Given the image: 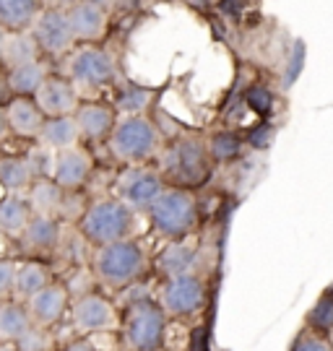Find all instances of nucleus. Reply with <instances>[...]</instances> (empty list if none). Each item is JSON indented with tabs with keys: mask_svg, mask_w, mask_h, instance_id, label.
Wrapping results in <instances>:
<instances>
[{
	"mask_svg": "<svg viewBox=\"0 0 333 351\" xmlns=\"http://www.w3.org/2000/svg\"><path fill=\"white\" fill-rule=\"evenodd\" d=\"M133 224H136V213L130 211L125 203H120L117 198H102V201H94L84 211L78 229H81L87 242L104 247L112 242L130 239Z\"/></svg>",
	"mask_w": 333,
	"mask_h": 351,
	"instance_id": "nucleus-1",
	"label": "nucleus"
},
{
	"mask_svg": "<svg viewBox=\"0 0 333 351\" xmlns=\"http://www.w3.org/2000/svg\"><path fill=\"white\" fill-rule=\"evenodd\" d=\"M143 268H146V255L136 239H123V242L97 247V255H94V274L110 289L128 287L143 274Z\"/></svg>",
	"mask_w": 333,
	"mask_h": 351,
	"instance_id": "nucleus-2",
	"label": "nucleus"
},
{
	"mask_svg": "<svg viewBox=\"0 0 333 351\" xmlns=\"http://www.w3.org/2000/svg\"><path fill=\"white\" fill-rule=\"evenodd\" d=\"M151 224L167 239H180L187 237L193 232L198 221V203L196 198L183 188H167L154 206L148 208Z\"/></svg>",
	"mask_w": 333,
	"mask_h": 351,
	"instance_id": "nucleus-3",
	"label": "nucleus"
},
{
	"mask_svg": "<svg viewBox=\"0 0 333 351\" xmlns=\"http://www.w3.org/2000/svg\"><path fill=\"white\" fill-rule=\"evenodd\" d=\"M159 149V133L154 123L138 114V117H120L110 133V151L115 159L125 164H141L151 159Z\"/></svg>",
	"mask_w": 333,
	"mask_h": 351,
	"instance_id": "nucleus-4",
	"label": "nucleus"
},
{
	"mask_svg": "<svg viewBox=\"0 0 333 351\" xmlns=\"http://www.w3.org/2000/svg\"><path fill=\"white\" fill-rule=\"evenodd\" d=\"M167 315L157 302L138 300L125 315V343L130 351H157L164 341Z\"/></svg>",
	"mask_w": 333,
	"mask_h": 351,
	"instance_id": "nucleus-5",
	"label": "nucleus"
},
{
	"mask_svg": "<svg viewBox=\"0 0 333 351\" xmlns=\"http://www.w3.org/2000/svg\"><path fill=\"white\" fill-rule=\"evenodd\" d=\"M65 78L81 88H102L115 84L117 78V63L107 50L84 45L71 52L65 63Z\"/></svg>",
	"mask_w": 333,
	"mask_h": 351,
	"instance_id": "nucleus-6",
	"label": "nucleus"
},
{
	"mask_svg": "<svg viewBox=\"0 0 333 351\" xmlns=\"http://www.w3.org/2000/svg\"><path fill=\"white\" fill-rule=\"evenodd\" d=\"M117 185H120L117 201L125 203L133 213L148 211V208L154 206V201L167 190L159 172L146 169V167H130V169L120 177Z\"/></svg>",
	"mask_w": 333,
	"mask_h": 351,
	"instance_id": "nucleus-7",
	"label": "nucleus"
},
{
	"mask_svg": "<svg viewBox=\"0 0 333 351\" xmlns=\"http://www.w3.org/2000/svg\"><path fill=\"white\" fill-rule=\"evenodd\" d=\"M32 37L39 45V50L47 55H65L73 50L76 39L65 8H42L32 26Z\"/></svg>",
	"mask_w": 333,
	"mask_h": 351,
	"instance_id": "nucleus-8",
	"label": "nucleus"
},
{
	"mask_svg": "<svg viewBox=\"0 0 333 351\" xmlns=\"http://www.w3.org/2000/svg\"><path fill=\"white\" fill-rule=\"evenodd\" d=\"M203 300H206V284L196 274H190V276L167 278V284L161 289L159 307L164 310V315L185 317L200 310Z\"/></svg>",
	"mask_w": 333,
	"mask_h": 351,
	"instance_id": "nucleus-9",
	"label": "nucleus"
},
{
	"mask_svg": "<svg viewBox=\"0 0 333 351\" xmlns=\"http://www.w3.org/2000/svg\"><path fill=\"white\" fill-rule=\"evenodd\" d=\"M32 99L47 120L49 117H68L78 110V91L68 78H60V75H49Z\"/></svg>",
	"mask_w": 333,
	"mask_h": 351,
	"instance_id": "nucleus-10",
	"label": "nucleus"
},
{
	"mask_svg": "<svg viewBox=\"0 0 333 351\" xmlns=\"http://www.w3.org/2000/svg\"><path fill=\"white\" fill-rule=\"evenodd\" d=\"M91 175V156L87 149L73 146V149L55 151L52 159V175L49 180L65 193V190H78Z\"/></svg>",
	"mask_w": 333,
	"mask_h": 351,
	"instance_id": "nucleus-11",
	"label": "nucleus"
},
{
	"mask_svg": "<svg viewBox=\"0 0 333 351\" xmlns=\"http://www.w3.org/2000/svg\"><path fill=\"white\" fill-rule=\"evenodd\" d=\"M73 326L81 333H104L115 326V307L102 294H81L71 307Z\"/></svg>",
	"mask_w": 333,
	"mask_h": 351,
	"instance_id": "nucleus-12",
	"label": "nucleus"
},
{
	"mask_svg": "<svg viewBox=\"0 0 333 351\" xmlns=\"http://www.w3.org/2000/svg\"><path fill=\"white\" fill-rule=\"evenodd\" d=\"M65 16H68L73 39H81V42H97V39H102L104 32H107V21H110L107 8L102 3H94V0L71 3L65 8Z\"/></svg>",
	"mask_w": 333,
	"mask_h": 351,
	"instance_id": "nucleus-13",
	"label": "nucleus"
},
{
	"mask_svg": "<svg viewBox=\"0 0 333 351\" xmlns=\"http://www.w3.org/2000/svg\"><path fill=\"white\" fill-rule=\"evenodd\" d=\"M24 307L29 320H32V326L49 328L55 326V323H60L62 315L68 313V291L60 284H47L32 300H26Z\"/></svg>",
	"mask_w": 333,
	"mask_h": 351,
	"instance_id": "nucleus-14",
	"label": "nucleus"
},
{
	"mask_svg": "<svg viewBox=\"0 0 333 351\" xmlns=\"http://www.w3.org/2000/svg\"><path fill=\"white\" fill-rule=\"evenodd\" d=\"M5 125L11 133L21 136V138H39L42 125H45V114L39 112V107L34 104V99H26V97H13L5 107Z\"/></svg>",
	"mask_w": 333,
	"mask_h": 351,
	"instance_id": "nucleus-15",
	"label": "nucleus"
},
{
	"mask_svg": "<svg viewBox=\"0 0 333 351\" xmlns=\"http://www.w3.org/2000/svg\"><path fill=\"white\" fill-rule=\"evenodd\" d=\"M73 120L78 125L81 138L89 141H102L110 138L112 128H115V110L107 104H97V101H89V104H78V110L73 112Z\"/></svg>",
	"mask_w": 333,
	"mask_h": 351,
	"instance_id": "nucleus-16",
	"label": "nucleus"
},
{
	"mask_svg": "<svg viewBox=\"0 0 333 351\" xmlns=\"http://www.w3.org/2000/svg\"><path fill=\"white\" fill-rule=\"evenodd\" d=\"M81 141V133H78V125H76L73 114L68 117H49L42 125V133H39V146H45L47 151H62V149H73Z\"/></svg>",
	"mask_w": 333,
	"mask_h": 351,
	"instance_id": "nucleus-17",
	"label": "nucleus"
},
{
	"mask_svg": "<svg viewBox=\"0 0 333 351\" xmlns=\"http://www.w3.org/2000/svg\"><path fill=\"white\" fill-rule=\"evenodd\" d=\"M42 5L32 0H0V29L8 34L16 32H32Z\"/></svg>",
	"mask_w": 333,
	"mask_h": 351,
	"instance_id": "nucleus-18",
	"label": "nucleus"
},
{
	"mask_svg": "<svg viewBox=\"0 0 333 351\" xmlns=\"http://www.w3.org/2000/svg\"><path fill=\"white\" fill-rule=\"evenodd\" d=\"M174 162L172 169L174 175H180L183 180H198L206 172V149L203 143L196 138H185L174 146Z\"/></svg>",
	"mask_w": 333,
	"mask_h": 351,
	"instance_id": "nucleus-19",
	"label": "nucleus"
},
{
	"mask_svg": "<svg viewBox=\"0 0 333 351\" xmlns=\"http://www.w3.org/2000/svg\"><path fill=\"white\" fill-rule=\"evenodd\" d=\"M47 78H49L47 65L42 63V60H34V63L19 65V68L8 71L5 86H8V91H13L16 97H26V99H32Z\"/></svg>",
	"mask_w": 333,
	"mask_h": 351,
	"instance_id": "nucleus-20",
	"label": "nucleus"
},
{
	"mask_svg": "<svg viewBox=\"0 0 333 351\" xmlns=\"http://www.w3.org/2000/svg\"><path fill=\"white\" fill-rule=\"evenodd\" d=\"M39 45L34 42L32 32H16V34H5V45L0 52V63L8 71L19 68V65L34 63L39 60Z\"/></svg>",
	"mask_w": 333,
	"mask_h": 351,
	"instance_id": "nucleus-21",
	"label": "nucleus"
},
{
	"mask_svg": "<svg viewBox=\"0 0 333 351\" xmlns=\"http://www.w3.org/2000/svg\"><path fill=\"white\" fill-rule=\"evenodd\" d=\"M29 208L34 216H49V219H58V213L62 208V190L49 180V177H39L34 180V185L29 188Z\"/></svg>",
	"mask_w": 333,
	"mask_h": 351,
	"instance_id": "nucleus-22",
	"label": "nucleus"
},
{
	"mask_svg": "<svg viewBox=\"0 0 333 351\" xmlns=\"http://www.w3.org/2000/svg\"><path fill=\"white\" fill-rule=\"evenodd\" d=\"M21 239H24V245L29 250H55L58 242H60V224H58V219L32 213Z\"/></svg>",
	"mask_w": 333,
	"mask_h": 351,
	"instance_id": "nucleus-23",
	"label": "nucleus"
},
{
	"mask_svg": "<svg viewBox=\"0 0 333 351\" xmlns=\"http://www.w3.org/2000/svg\"><path fill=\"white\" fill-rule=\"evenodd\" d=\"M32 328V320L26 315V307L19 302H3L0 304V343L16 346Z\"/></svg>",
	"mask_w": 333,
	"mask_h": 351,
	"instance_id": "nucleus-24",
	"label": "nucleus"
},
{
	"mask_svg": "<svg viewBox=\"0 0 333 351\" xmlns=\"http://www.w3.org/2000/svg\"><path fill=\"white\" fill-rule=\"evenodd\" d=\"M32 219L29 201L21 195H5L0 198V232L8 237H21L26 224Z\"/></svg>",
	"mask_w": 333,
	"mask_h": 351,
	"instance_id": "nucleus-25",
	"label": "nucleus"
},
{
	"mask_svg": "<svg viewBox=\"0 0 333 351\" xmlns=\"http://www.w3.org/2000/svg\"><path fill=\"white\" fill-rule=\"evenodd\" d=\"M34 172L21 156H5L0 159V188L8 190V195H19L34 185Z\"/></svg>",
	"mask_w": 333,
	"mask_h": 351,
	"instance_id": "nucleus-26",
	"label": "nucleus"
},
{
	"mask_svg": "<svg viewBox=\"0 0 333 351\" xmlns=\"http://www.w3.org/2000/svg\"><path fill=\"white\" fill-rule=\"evenodd\" d=\"M49 284L47 271L42 268L39 263H21L16 265V281H13V294L19 297L21 302L32 300L37 291Z\"/></svg>",
	"mask_w": 333,
	"mask_h": 351,
	"instance_id": "nucleus-27",
	"label": "nucleus"
},
{
	"mask_svg": "<svg viewBox=\"0 0 333 351\" xmlns=\"http://www.w3.org/2000/svg\"><path fill=\"white\" fill-rule=\"evenodd\" d=\"M193 265H196V250L185 245L183 239L174 242L172 247H167V252L161 255V268L170 278L174 276H190L193 274Z\"/></svg>",
	"mask_w": 333,
	"mask_h": 351,
	"instance_id": "nucleus-28",
	"label": "nucleus"
},
{
	"mask_svg": "<svg viewBox=\"0 0 333 351\" xmlns=\"http://www.w3.org/2000/svg\"><path fill=\"white\" fill-rule=\"evenodd\" d=\"M148 101H151V91L141 86L125 88L117 99V112H123L125 117H138V114L146 112Z\"/></svg>",
	"mask_w": 333,
	"mask_h": 351,
	"instance_id": "nucleus-29",
	"label": "nucleus"
},
{
	"mask_svg": "<svg viewBox=\"0 0 333 351\" xmlns=\"http://www.w3.org/2000/svg\"><path fill=\"white\" fill-rule=\"evenodd\" d=\"M240 149H242V141L237 138V136H232V133H219V136H214L209 143L211 156H214V159H222V162L235 159L237 154H240Z\"/></svg>",
	"mask_w": 333,
	"mask_h": 351,
	"instance_id": "nucleus-30",
	"label": "nucleus"
},
{
	"mask_svg": "<svg viewBox=\"0 0 333 351\" xmlns=\"http://www.w3.org/2000/svg\"><path fill=\"white\" fill-rule=\"evenodd\" d=\"M49 333L45 330V328H37L32 326L29 330H26V336L19 343H16V349L19 351H49Z\"/></svg>",
	"mask_w": 333,
	"mask_h": 351,
	"instance_id": "nucleus-31",
	"label": "nucleus"
},
{
	"mask_svg": "<svg viewBox=\"0 0 333 351\" xmlns=\"http://www.w3.org/2000/svg\"><path fill=\"white\" fill-rule=\"evenodd\" d=\"M13 281H16V263L0 261V302L13 294Z\"/></svg>",
	"mask_w": 333,
	"mask_h": 351,
	"instance_id": "nucleus-32",
	"label": "nucleus"
},
{
	"mask_svg": "<svg viewBox=\"0 0 333 351\" xmlns=\"http://www.w3.org/2000/svg\"><path fill=\"white\" fill-rule=\"evenodd\" d=\"M302 65H305V45H302V42H295L292 55H289V71H286V81H284L286 86H292V84H295V78L299 75Z\"/></svg>",
	"mask_w": 333,
	"mask_h": 351,
	"instance_id": "nucleus-33",
	"label": "nucleus"
},
{
	"mask_svg": "<svg viewBox=\"0 0 333 351\" xmlns=\"http://www.w3.org/2000/svg\"><path fill=\"white\" fill-rule=\"evenodd\" d=\"M295 351H333V346L331 341L318 336V333H308V336H302L297 341Z\"/></svg>",
	"mask_w": 333,
	"mask_h": 351,
	"instance_id": "nucleus-34",
	"label": "nucleus"
},
{
	"mask_svg": "<svg viewBox=\"0 0 333 351\" xmlns=\"http://www.w3.org/2000/svg\"><path fill=\"white\" fill-rule=\"evenodd\" d=\"M312 320L323 328L333 326V302H321V304L315 307V313H312Z\"/></svg>",
	"mask_w": 333,
	"mask_h": 351,
	"instance_id": "nucleus-35",
	"label": "nucleus"
},
{
	"mask_svg": "<svg viewBox=\"0 0 333 351\" xmlns=\"http://www.w3.org/2000/svg\"><path fill=\"white\" fill-rule=\"evenodd\" d=\"M250 104H253L255 110H260V112H266L268 104H271V99H268V94H266L263 88H255V91L250 94Z\"/></svg>",
	"mask_w": 333,
	"mask_h": 351,
	"instance_id": "nucleus-36",
	"label": "nucleus"
},
{
	"mask_svg": "<svg viewBox=\"0 0 333 351\" xmlns=\"http://www.w3.org/2000/svg\"><path fill=\"white\" fill-rule=\"evenodd\" d=\"M65 351H97V346L91 343V341H71L68 346H65Z\"/></svg>",
	"mask_w": 333,
	"mask_h": 351,
	"instance_id": "nucleus-37",
	"label": "nucleus"
},
{
	"mask_svg": "<svg viewBox=\"0 0 333 351\" xmlns=\"http://www.w3.org/2000/svg\"><path fill=\"white\" fill-rule=\"evenodd\" d=\"M8 133V125H5V114H3V107H0V138Z\"/></svg>",
	"mask_w": 333,
	"mask_h": 351,
	"instance_id": "nucleus-38",
	"label": "nucleus"
},
{
	"mask_svg": "<svg viewBox=\"0 0 333 351\" xmlns=\"http://www.w3.org/2000/svg\"><path fill=\"white\" fill-rule=\"evenodd\" d=\"M5 34H8V32H5V29H0V52H3V45H5Z\"/></svg>",
	"mask_w": 333,
	"mask_h": 351,
	"instance_id": "nucleus-39",
	"label": "nucleus"
}]
</instances>
